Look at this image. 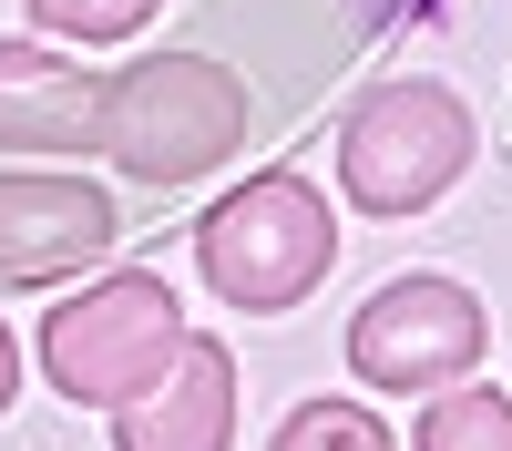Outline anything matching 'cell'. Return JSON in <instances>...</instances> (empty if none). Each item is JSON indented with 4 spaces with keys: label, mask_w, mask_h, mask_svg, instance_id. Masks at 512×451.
Here are the masks:
<instances>
[{
    "label": "cell",
    "mask_w": 512,
    "mask_h": 451,
    "mask_svg": "<svg viewBox=\"0 0 512 451\" xmlns=\"http://www.w3.org/2000/svg\"><path fill=\"white\" fill-rule=\"evenodd\" d=\"M195 267H205V287H216L226 308L277 318V308H297V298L338 267V216H328V195H318L308 175L267 164V175L226 185V195L195 216Z\"/></svg>",
    "instance_id": "cell-1"
},
{
    "label": "cell",
    "mask_w": 512,
    "mask_h": 451,
    "mask_svg": "<svg viewBox=\"0 0 512 451\" xmlns=\"http://www.w3.org/2000/svg\"><path fill=\"white\" fill-rule=\"evenodd\" d=\"M246 144V82L205 52H144L103 82V154L134 185H195Z\"/></svg>",
    "instance_id": "cell-2"
},
{
    "label": "cell",
    "mask_w": 512,
    "mask_h": 451,
    "mask_svg": "<svg viewBox=\"0 0 512 451\" xmlns=\"http://www.w3.org/2000/svg\"><path fill=\"white\" fill-rule=\"evenodd\" d=\"M472 144H482L472 103L431 72H400L379 93H359L349 123H338V185H349L359 216H420L472 175Z\"/></svg>",
    "instance_id": "cell-3"
},
{
    "label": "cell",
    "mask_w": 512,
    "mask_h": 451,
    "mask_svg": "<svg viewBox=\"0 0 512 451\" xmlns=\"http://www.w3.org/2000/svg\"><path fill=\"white\" fill-rule=\"evenodd\" d=\"M175 339H185L175 287L144 277V267H123V277L82 287V298H62L52 318H41V369H52V390L72 410H123L164 359H175Z\"/></svg>",
    "instance_id": "cell-4"
},
{
    "label": "cell",
    "mask_w": 512,
    "mask_h": 451,
    "mask_svg": "<svg viewBox=\"0 0 512 451\" xmlns=\"http://www.w3.org/2000/svg\"><path fill=\"white\" fill-rule=\"evenodd\" d=\"M492 318L461 277H390L349 318V369L369 390H451L461 369H482Z\"/></svg>",
    "instance_id": "cell-5"
},
{
    "label": "cell",
    "mask_w": 512,
    "mask_h": 451,
    "mask_svg": "<svg viewBox=\"0 0 512 451\" xmlns=\"http://www.w3.org/2000/svg\"><path fill=\"white\" fill-rule=\"evenodd\" d=\"M123 236L113 195L82 175H0V287H52L82 277Z\"/></svg>",
    "instance_id": "cell-6"
},
{
    "label": "cell",
    "mask_w": 512,
    "mask_h": 451,
    "mask_svg": "<svg viewBox=\"0 0 512 451\" xmlns=\"http://www.w3.org/2000/svg\"><path fill=\"white\" fill-rule=\"evenodd\" d=\"M113 451H236V349L175 339V359L113 410Z\"/></svg>",
    "instance_id": "cell-7"
},
{
    "label": "cell",
    "mask_w": 512,
    "mask_h": 451,
    "mask_svg": "<svg viewBox=\"0 0 512 451\" xmlns=\"http://www.w3.org/2000/svg\"><path fill=\"white\" fill-rule=\"evenodd\" d=\"M103 144V72L52 41H0V154H93Z\"/></svg>",
    "instance_id": "cell-8"
},
{
    "label": "cell",
    "mask_w": 512,
    "mask_h": 451,
    "mask_svg": "<svg viewBox=\"0 0 512 451\" xmlns=\"http://www.w3.org/2000/svg\"><path fill=\"white\" fill-rule=\"evenodd\" d=\"M410 451H512V400L492 380H451L431 410H420Z\"/></svg>",
    "instance_id": "cell-9"
},
{
    "label": "cell",
    "mask_w": 512,
    "mask_h": 451,
    "mask_svg": "<svg viewBox=\"0 0 512 451\" xmlns=\"http://www.w3.org/2000/svg\"><path fill=\"white\" fill-rule=\"evenodd\" d=\"M267 451H400V441L379 431L359 400H297L287 421H277V441H267Z\"/></svg>",
    "instance_id": "cell-10"
},
{
    "label": "cell",
    "mask_w": 512,
    "mask_h": 451,
    "mask_svg": "<svg viewBox=\"0 0 512 451\" xmlns=\"http://www.w3.org/2000/svg\"><path fill=\"white\" fill-rule=\"evenodd\" d=\"M154 11L164 0H31V21L62 31V41H134Z\"/></svg>",
    "instance_id": "cell-11"
},
{
    "label": "cell",
    "mask_w": 512,
    "mask_h": 451,
    "mask_svg": "<svg viewBox=\"0 0 512 451\" xmlns=\"http://www.w3.org/2000/svg\"><path fill=\"white\" fill-rule=\"evenodd\" d=\"M11 390H21V339L0 328V410H11Z\"/></svg>",
    "instance_id": "cell-12"
}]
</instances>
